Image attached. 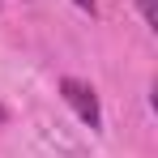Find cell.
<instances>
[{"label":"cell","mask_w":158,"mask_h":158,"mask_svg":"<svg viewBox=\"0 0 158 158\" xmlns=\"http://www.w3.org/2000/svg\"><path fill=\"white\" fill-rule=\"evenodd\" d=\"M60 94H64V103L77 111V120L85 128H103V111H98V94H94V85H85L77 77H64L60 81Z\"/></svg>","instance_id":"cell-1"},{"label":"cell","mask_w":158,"mask_h":158,"mask_svg":"<svg viewBox=\"0 0 158 158\" xmlns=\"http://www.w3.org/2000/svg\"><path fill=\"white\" fill-rule=\"evenodd\" d=\"M137 9H141L145 26H150V30H158V4H154V0H137Z\"/></svg>","instance_id":"cell-2"},{"label":"cell","mask_w":158,"mask_h":158,"mask_svg":"<svg viewBox=\"0 0 158 158\" xmlns=\"http://www.w3.org/2000/svg\"><path fill=\"white\" fill-rule=\"evenodd\" d=\"M77 9H85V13H94V0H73Z\"/></svg>","instance_id":"cell-3"},{"label":"cell","mask_w":158,"mask_h":158,"mask_svg":"<svg viewBox=\"0 0 158 158\" xmlns=\"http://www.w3.org/2000/svg\"><path fill=\"white\" fill-rule=\"evenodd\" d=\"M0 124H9V107L4 103H0Z\"/></svg>","instance_id":"cell-4"}]
</instances>
